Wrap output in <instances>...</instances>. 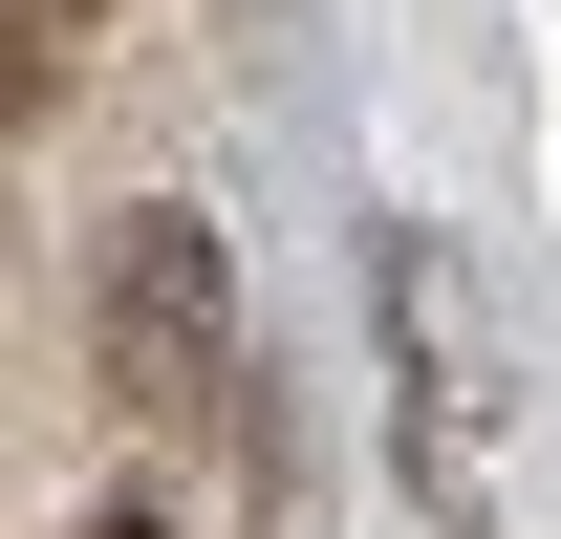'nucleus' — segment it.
I'll return each mask as SVG.
<instances>
[{"label":"nucleus","instance_id":"nucleus-1","mask_svg":"<svg viewBox=\"0 0 561 539\" xmlns=\"http://www.w3.org/2000/svg\"><path fill=\"white\" fill-rule=\"evenodd\" d=\"M108 367H130L151 410L216 389V238L195 216H130V280H108Z\"/></svg>","mask_w":561,"mask_h":539},{"label":"nucleus","instance_id":"nucleus-2","mask_svg":"<svg viewBox=\"0 0 561 539\" xmlns=\"http://www.w3.org/2000/svg\"><path fill=\"white\" fill-rule=\"evenodd\" d=\"M22 108H44V44H22V0H0V130H22Z\"/></svg>","mask_w":561,"mask_h":539},{"label":"nucleus","instance_id":"nucleus-3","mask_svg":"<svg viewBox=\"0 0 561 539\" xmlns=\"http://www.w3.org/2000/svg\"><path fill=\"white\" fill-rule=\"evenodd\" d=\"M87 539H173V518H87Z\"/></svg>","mask_w":561,"mask_h":539},{"label":"nucleus","instance_id":"nucleus-4","mask_svg":"<svg viewBox=\"0 0 561 539\" xmlns=\"http://www.w3.org/2000/svg\"><path fill=\"white\" fill-rule=\"evenodd\" d=\"M44 22H66V0H44Z\"/></svg>","mask_w":561,"mask_h":539}]
</instances>
